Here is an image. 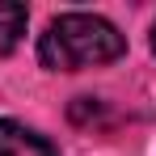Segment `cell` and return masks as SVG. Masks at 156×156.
I'll list each match as a JSON object with an SVG mask.
<instances>
[{
  "mask_svg": "<svg viewBox=\"0 0 156 156\" xmlns=\"http://www.w3.org/2000/svg\"><path fill=\"white\" fill-rule=\"evenodd\" d=\"M152 51H156V21H152Z\"/></svg>",
  "mask_w": 156,
  "mask_h": 156,
  "instance_id": "277c9868",
  "label": "cell"
},
{
  "mask_svg": "<svg viewBox=\"0 0 156 156\" xmlns=\"http://www.w3.org/2000/svg\"><path fill=\"white\" fill-rule=\"evenodd\" d=\"M26 21H30V9H26V4H0V55H9L17 42H21Z\"/></svg>",
  "mask_w": 156,
  "mask_h": 156,
  "instance_id": "3957f363",
  "label": "cell"
},
{
  "mask_svg": "<svg viewBox=\"0 0 156 156\" xmlns=\"http://www.w3.org/2000/svg\"><path fill=\"white\" fill-rule=\"evenodd\" d=\"M0 156H59L47 135L17 118H0Z\"/></svg>",
  "mask_w": 156,
  "mask_h": 156,
  "instance_id": "7a4b0ae2",
  "label": "cell"
},
{
  "mask_svg": "<svg viewBox=\"0 0 156 156\" xmlns=\"http://www.w3.org/2000/svg\"><path fill=\"white\" fill-rule=\"evenodd\" d=\"M122 51L127 38L118 34L114 21L97 13H59L38 38V63L47 72H80V68L114 63Z\"/></svg>",
  "mask_w": 156,
  "mask_h": 156,
  "instance_id": "6da1fadb",
  "label": "cell"
}]
</instances>
